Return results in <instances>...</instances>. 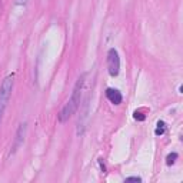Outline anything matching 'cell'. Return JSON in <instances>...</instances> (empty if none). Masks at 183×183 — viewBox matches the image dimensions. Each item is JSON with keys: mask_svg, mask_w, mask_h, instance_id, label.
Masks as SVG:
<instances>
[{"mask_svg": "<svg viewBox=\"0 0 183 183\" xmlns=\"http://www.w3.org/2000/svg\"><path fill=\"white\" fill-rule=\"evenodd\" d=\"M83 83H85V75H82L79 79H77V82H76V85H75V89L72 92L70 99L67 100L65 107L62 109L60 114H59V120H60V122H66V120L77 110V107H79V104H80V96H82Z\"/></svg>", "mask_w": 183, "mask_h": 183, "instance_id": "cell-1", "label": "cell"}, {"mask_svg": "<svg viewBox=\"0 0 183 183\" xmlns=\"http://www.w3.org/2000/svg\"><path fill=\"white\" fill-rule=\"evenodd\" d=\"M12 90H13V77L7 76L3 80L2 86H0V122H2V116L5 113V109L7 106L10 94H12Z\"/></svg>", "mask_w": 183, "mask_h": 183, "instance_id": "cell-2", "label": "cell"}, {"mask_svg": "<svg viewBox=\"0 0 183 183\" xmlns=\"http://www.w3.org/2000/svg\"><path fill=\"white\" fill-rule=\"evenodd\" d=\"M107 70L110 76H118L120 70V59L116 49H110L107 53Z\"/></svg>", "mask_w": 183, "mask_h": 183, "instance_id": "cell-3", "label": "cell"}, {"mask_svg": "<svg viewBox=\"0 0 183 183\" xmlns=\"http://www.w3.org/2000/svg\"><path fill=\"white\" fill-rule=\"evenodd\" d=\"M26 130H27V125L26 123H22L17 129V133H16V137H14V142H13V146H12V153L19 149L20 146L23 145L24 142V136H26Z\"/></svg>", "mask_w": 183, "mask_h": 183, "instance_id": "cell-4", "label": "cell"}, {"mask_svg": "<svg viewBox=\"0 0 183 183\" xmlns=\"http://www.w3.org/2000/svg\"><path fill=\"white\" fill-rule=\"evenodd\" d=\"M106 96H107V99L113 104H119L122 102V94L116 89H107L106 90Z\"/></svg>", "mask_w": 183, "mask_h": 183, "instance_id": "cell-5", "label": "cell"}, {"mask_svg": "<svg viewBox=\"0 0 183 183\" xmlns=\"http://www.w3.org/2000/svg\"><path fill=\"white\" fill-rule=\"evenodd\" d=\"M164 129H166V127H164V122H159L157 123V127H156V130H155V135L156 136H162L164 133Z\"/></svg>", "mask_w": 183, "mask_h": 183, "instance_id": "cell-6", "label": "cell"}, {"mask_svg": "<svg viewBox=\"0 0 183 183\" xmlns=\"http://www.w3.org/2000/svg\"><path fill=\"white\" fill-rule=\"evenodd\" d=\"M176 159H178V153H170V155L166 157V163L170 166V164H173L174 162H176Z\"/></svg>", "mask_w": 183, "mask_h": 183, "instance_id": "cell-7", "label": "cell"}, {"mask_svg": "<svg viewBox=\"0 0 183 183\" xmlns=\"http://www.w3.org/2000/svg\"><path fill=\"white\" fill-rule=\"evenodd\" d=\"M135 119H136V120H140V122H143V120H145V114H143V113L142 112H135Z\"/></svg>", "mask_w": 183, "mask_h": 183, "instance_id": "cell-8", "label": "cell"}, {"mask_svg": "<svg viewBox=\"0 0 183 183\" xmlns=\"http://www.w3.org/2000/svg\"><path fill=\"white\" fill-rule=\"evenodd\" d=\"M126 182H142L140 178H136V176H133V178H127Z\"/></svg>", "mask_w": 183, "mask_h": 183, "instance_id": "cell-9", "label": "cell"}]
</instances>
